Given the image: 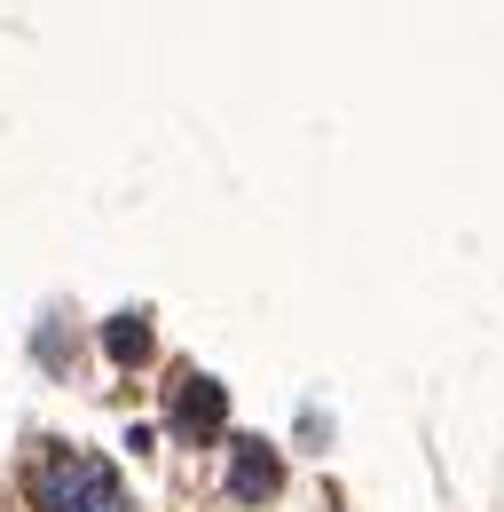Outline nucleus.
I'll use <instances>...</instances> for the list:
<instances>
[{"instance_id": "1", "label": "nucleus", "mask_w": 504, "mask_h": 512, "mask_svg": "<svg viewBox=\"0 0 504 512\" xmlns=\"http://www.w3.org/2000/svg\"><path fill=\"white\" fill-rule=\"evenodd\" d=\"M32 505L40 512H126V481L95 449H40V465H32Z\"/></svg>"}, {"instance_id": "2", "label": "nucleus", "mask_w": 504, "mask_h": 512, "mask_svg": "<svg viewBox=\"0 0 504 512\" xmlns=\"http://www.w3.org/2000/svg\"><path fill=\"white\" fill-rule=\"evenodd\" d=\"M276 489H284L276 449L268 442H237V457H229V497H237V505H268Z\"/></svg>"}, {"instance_id": "3", "label": "nucleus", "mask_w": 504, "mask_h": 512, "mask_svg": "<svg viewBox=\"0 0 504 512\" xmlns=\"http://www.w3.org/2000/svg\"><path fill=\"white\" fill-rule=\"evenodd\" d=\"M221 418H229V394L213 379H189L182 402H174V426H182L189 442H205V434H221Z\"/></svg>"}, {"instance_id": "4", "label": "nucleus", "mask_w": 504, "mask_h": 512, "mask_svg": "<svg viewBox=\"0 0 504 512\" xmlns=\"http://www.w3.org/2000/svg\"><path fill=\"white\" fill-rule=\"evenodd\" d=\"M103 347H111L119 363H142V355H150V323H142V316H119L111 331H103Z\"/></svg>"}]
</instances>
